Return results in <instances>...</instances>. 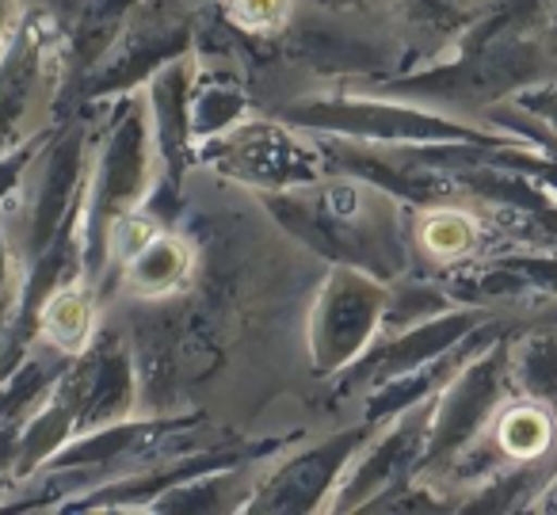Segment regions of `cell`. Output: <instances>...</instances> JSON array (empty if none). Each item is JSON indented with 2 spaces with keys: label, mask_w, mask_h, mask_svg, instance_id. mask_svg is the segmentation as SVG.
Segmentation results:
<instances>
[{
  "label": "cell",
  "mask_w": 557,
  "mask_h": 515,
  "mask_svg": "<svg viewBox=\"0 0 557 515\" xmlns=\"http://www.w3.org/2000/svg\"><path fill=\"white\" fill-rule=\"evenodd\" d=\"M424 241L435 253H458V248H466V241H470V230H466L462 218L443 214V218H435V222H428Z\"/></svg>",
  "instance_id": "6da1fadb"
},
{
  "label": "cell",
  "mask_w": 557,
  "mask_h": 515,
  "mask_svg": "<svg viewBox=\"0 0 557 515\" xmlns=\"http://www.w3.org/2000/svg\"><path fill=\"white\" fill-rule=\"evenodd\" d=\"M50 329H58L62 336H77L85 329V306H81V298H73V294L58 298L50 306Z\"/></svg>",
  "instance_id": "7a4b0ae2"
},
{
  "label": "cell",
  "mask_w": 557,
  "mask_h": 515,
  "mask_svg": "<svg viewBox=\"0 0 557 515\" xmlns=\"http://www.w3.org/2000/svg\"><path fill=\"white\" fill-rule=\"evenodd\" d=\"M283 4H287V0H240V16H245L248 24H271V20L283 12Z\"/></svg>",
  "instance_id": "3957f363"
}]
</instances>
